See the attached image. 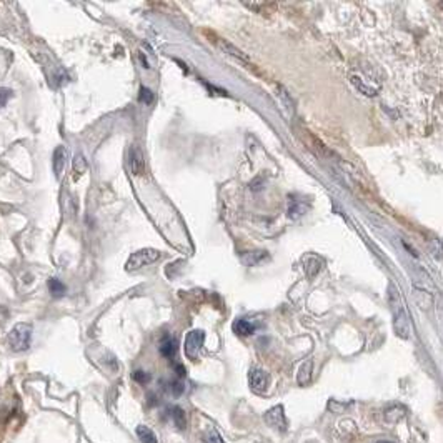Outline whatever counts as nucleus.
Returning a JSON list of instances; mask_svg holds the SVG:
<instances>
[{
  "mask_svg": "<svg viewBox=\"0 0 443 443\" xmlns=\"http://www.w3.org/2000/svg\"><path fill=\"white\" fill-rule=\"evenodd\" d=\"M32 325L30 323H17L15 327L10 330L9 336H7V342L13 351H25L30 347V340H32Z\"/></svg>",
  "mask_w": 443,
  "mask_h": 443,
  "instance_id": "1",
  "label": "nucleus"
},
{
  "mask_svg": "<svg viewBox=\"0 0 443 443\" xmlns=\"http://www.w3.org/2000/svg\"><path fill=\"white\" fill-rule=\"evenodd\" d=\"M160 258V252L157 249H142L135 253H132L129 262L125 265V270L127 272H135L142 267H147L153 262H157Z\"/></svg>",
  "mask_w": 443,
  "mask_h": 443,
  "instance_id": "2",
  "label": "nucleus"
},
{
  "mask_svg": "<svg viewBox=\"0 0 443 443\" xmlns=\"http://www.w3.org/2000/svg\"><path fill=\"white\" fill-rule=\"evenodd\" d=\"M203 340H205V333L202 330H190L185 336V343H184V350H185V355L190 360H195L199 357L202 345H203Z\"/></svg>",
  "mask_w": 443,
  "mask_h": 443,
  "instance_id": "3",
  "label": "nucleus"
},
{
  "mask_svg": "<svg viewBox=\"0 0 443 443\" xmlns=\"http://www.w3.org/2000/svg\"><path fill=\"white\" fill-rule=\"evenodd\" d=\"M265 421L267 425L275 428L280 433H285L288 430V421L285 417V412H283V406L282 405H277L270 409L269 412L265 413Z\"/></svg>",
  "mask_w": 443,
  "mask_h": 443,
  "instance_id": "4",
  "label": "nucleus"
},
{
  "mask_svg": "<svg viewBox=\"0 0 443 443\" xmlns=\"http://www.w3.org/2000/svg\"><path fill=\"white\" fill-rule=\"evenodd\" d=\"M393 330L400 339H410L412 333V323L409 312H405L403 308H398L395 316H393Z\"/></svg>",
  "mask_w": 443,
  "mask_h": 443,
  "instance_id": "5",
  "label": "nucleus"
},
{
  "mask_svg": "<svg viewBox=\"0 0 443 443\" xmlns=\"http://www.w3.org/2000/svg\"><path fill=\"white\" fill-rule=\"evenodd\" d=\"M250 388L255 393H265L270 385V375L262 368H253L249 375Z\"/></svg>",
  "mask_w": 443,
  "mask_h": 443,
  "instance_id": "6",
  "label": "nucleus"
},
{
  "mask_svg": "<svg viewBox=\"0 0 443 443\" xmlns=\"http://www.w3.org/2000/svg\"><path fill=\"white\" fill-rule=\"evenodd\" d=\"M129 164H130V170L133 175H142L145 172V158H144V152L140 147L133 145L130 149V155H129Z\"/></svg>",
  "mask_w": 443,
  "mask_h": 443,
  "instance_id": "7",
  "label": "nucleus"
},
{
  "mask_svg": "<svg viewBox=\"0 0 443 443\" xmlns=\"http://www.w3.org/2000/svg\"><path fill=\"white\" fill-rule=\"evenodd\" d=\"M214 40H215V44L219 45L225 54H228V55H232V57H235V59H238V60L249 62L247 55H245V54L240 50V48H237L235 45H232L228 40H225V39H222V37H215Z\"/></svg>",
  "mask_w": 443,
  "mask_h": 443,
  "instance_id": "8",
  "label": "nucleus"
},
{
  "mask_svg": "<svg viewBox=\"0 0 443 443\" xmlns=\"http://www.w3.org/2000/svg\"><path fill=\"white\" fill-rule=\"evenodd\" d=\"M312 374H313V362H312V360H307V362L302 363V365H300V368H298V375H297V382H298V385L305 386V385L310 383Z\"/></svg>",
  "mask_w": 443,
  "mask_h": 443,
  "instance_id": "9",
  "label": "nucleus"
},
{
  "mask_svg": "<svg viewBox=\"0 0 443 443\" xmlns=\"http://www.w3.org/2000/svg\"><path fill=\"white\" fill-rule=\"evenodd\" d=\"M179 345H177V340L172 339V336H165L164 340L160 343V353L162 357L165 358H173L175 353H177Z\"/></svg>",
  "mask_w": 443,
  "mask_h": 443,
  "instance_id": "10",
  "label": "nucleus"
},
{
  "mask_svg": "<svg viewBox=\"0 0 443 443\" xmlns=\"http://www.w3.org/2000/svg\"><path fill=\"white\" fill-rule=\"evenodd\" d=\"M65 162H67V150H65V147L60 145L54 152V170H55V173H57V177L62 175L63 167H65Z\"/></svg>",
  "mask_w": 443,
  "mask_h": 443,
  "instance_id": "11",
  "label": "nucleus"
},
{
  "mask_svg": "<svg viewBox=\"0 0 443 443\" xmlns=\"http://www.w3.org/2000/svg\"><path fill=\"white\" fill-rule=\"evenodd\" d=\"M234 332L237 335H240V336H249V335H252L253 332H255V325H253V323L249 322V320L240 318V320H237L234 323Z\"/></svg>",
  "mask_w": 443,
  "mask_h": 443,
  "instance_id": "12",
  "label": "nucleus"
},
{
  "mask_svg": "<svg viewBox=\"0 0 443 443\" xmlns=\"http://www.w3.org/2000/svg\"><path fill=\"white\" fill-rule=\"evenodd\" d=\"M135 432H137V437L140 438V441H144V443H158V441H157V437H155V433H153L149 427L138 425Z\"/></svg>",
  "mask_w": 443,
  "mask_h": 443,
  "instance_id": "13",
  "label": "nucleus"
},
{
  "mask_svg": "<svg viewBox=\"0 0 443 443\" xmlns=\"http://www.w3.org/2000/svg\"><path fill=\"white\" fill-rule=\"evenodd\" d=\"M172 418L177 425L179 430H185L187 428V417H185V412L180 409V406H172Z\"/></svg>",
  "mask_w": 443,
  "mask_h": 443,
  "instance_id": "14",
  "label": "nucleus"
},
{
  "mask_svg": "<svg viewBox=\"0 0 443 443\" xmlns=\"http://www.w3.org/2000/svg\"><path fill=\"white\" fill-rule=\"evenodd\" d=\"M47 285H48V290H50V293L54 295V297H63V295H65L67 288L59 278H50Z\"/></svg>",
  "mask_w": 443,
  "mask_h": 443,
  "instance_id": "15",
  "label": "nucleus"
},
{
  "mask_svg": "<svg viewBox=\"0 0 443 443\" xmlns=\"http://www.w3.org/2000/svg\"><path fill=\"white\" fill-rule=\"evenodd\" d=\"M351 83H353V85H355L358 90H360L362 94H365V95H370V97L377 95V90L371 88V87H368V85H365V83H362V82H360V77H358V75H351Z\"/></svg>",
  "mask_w": 443,
  "mask_h": 443,
  "instance_id": "16",
  "label": "nucleus"
},
{
  "mask_svg": "<svg viewBox=\"0 0 443 443\" xmlns=\"http://www.w3.org/2000/svg\"><path fill=\"white\" fill-rule=\"evenodd\" d=\"M87 162H85V158H83L82 155H77L75 157V160H74V170L77 172V177H79V175H83L87 172Z\"/></svg>",
  "mask_w": 443,
  "mask_h": 443,
  "instance_id": "17",
  "label": "nucleus"
},
{
  "mask_svg": "<svg viewBox=\"0 0 443 443\" xmlns=\"http://www.w3.org/2000/svg\"><path fill=\"white\" fill-rule=\"evenodd\" d=\"M320 260L318 258H310L307 262V265H305V270H307V275L308 277H313V275H316V272L320 270Z\"/></svg>",
  "mask_w": 443,
  "mask_h": 443,
  "instance_id": "18",
  "label": "nucleus"
},
{
  "mask_svg": "<svg viewBox=\"0 0 443 443\" xmlns=\"http://www.w3.org/2000/svg\"><path fill=\"white\" fill-rule=\"evenodd\" d=\"M205 443H225V441L215 428H208V432L205 435Z\"/></svg>",
  "mask_w": 443,
  "mask_h": 443,
  "instance_id": "19",
  "label": "nucleus"
},
{
  "mask_svg": "<svg viewBox=\"0 0 443 443\" xmlns=\"http://www.w3.org/2000/svg\"><path fill=\"white\" fill-rule=\"evenodd\" d=\"M138 98H140V102H144L145 105H150V103L153 102V92H152L150 88L142 87V88H140V95H138Z\"/></svg>",
  "mask_w": 443,
  "mask_h": 443,
  "instance_id": "20",
  "label": "nucleus"
},
{
  "mask_svg": "<svg viewBox=\"0 0 443 443\" xmlns=\"http://www.w3.org/2000/svg\"><path fill=\"white\" fill-rule=\"evenodd\" d=\"M132 378L135 380V382H138V383H142V385H145V383H149L150 382V375L149 374H145V371H142V370H135L132 374Z\"/></svg>",
  "mask_w": 443,
  "mask_h": 443,
  "instance_id": "21",
  "label": "nucleus"
},
{
  "mask_svg": "<svg viewBox=\"0 0 443 443\" xmlns=\"http://www.w3.org/2000/svg\"><path fill=\"white\" fill-rule=\"evenodd\" d=\"M12 98V90L10 88H0V109L5 107L7 102Z\"/></svg>",
  "mask_w": 443,
  "mask_h": 443,
  "instance_id": "22",
  "label": "nucleus"
},
{
  "mask_svg": "<svg viewBox=\"0 0 443 443\" xmlns=\"http://www.w3.org/2000/svg\"><path fill=\"white\" fill-rule=\"evenodd\" d=\"M172 392H173V395H175V397L182 395V393H184V383H180V382H173V383H172Z\"/></svg>",
  "mask_w": 443,
  "mask_h": 443,
  "instance_id": "23",
  "label": "nucleus"
},
{
  "mask_svg": "<svg viewBox=\"0 0 443 443\" xmlns=\"http://www.w3.org/2000/svg\"><path fill=\"white\" fill-rule=\"evenodd\" d=\"M175 374H177L180 378H184V377L187 375V371H185V367H184V365H175Z\"/></svg>",
  "mask_w": 443,
  "mask_h": 443,
  "instance_id": "24",
  "label": "nucleus"
},
{
  "mask_svg": "<svg viewBox=\"0 0 443 443\" xmlns=\"http://www.w3.org/2000/svg\"><path fill=\"white\" fill-rule=\"evenodd\" d=\"M378 443H390V441H378Z\"/></svg>",
  "mask_w": 443,
  "mask_h": 443,
  "instance_id": "25",
  "label": "nucleus"
}]
</instances>
